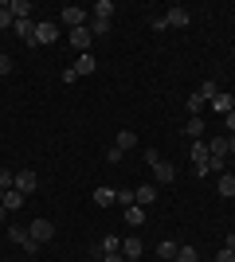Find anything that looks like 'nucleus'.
I'll list each match as a JSON object with an SVG mask.
<instances>
[{"mask_svg": "<svg viewBox=\"0 0 235 262\" xmlns=\"http://www.w3.org/2000/svg\"><path fill=\"white\" fill-rule=\"evenodd\" d=\"M208 141H192V172L196 176H208Z\"/></svg>", "mask_w": 235, "mask_h": 262, "instance_id": "1", "label": "nucleus"}, {"mask_svg": "<svg viewBox=\"0 0 235 262\" xmlns=\"http://www.w3.org/2000/svg\"><path fill=\"white\" fill-rule=\"evenodd\" d=\"M35 188H39V176H35L32 168H20V172H16V192H24V196H32Z\"/></svg>", "mask_w": 235, "mask_h": 262, "instance_id": "2", "label": "nucleus"}, {"mask_svg": "<svg viewBox=\"0 0 235 262\" xmlns=\"http://www.w3.org/2000/svg\"><path fill=\"white\" fill-rule=\"evenodd\" d=\"M67 39H71V47H75L78 55H87V51H90V39H94V35H90V28H71Z\"/></svg>", "mask_w": 235, "mask_h": 262, "instance_id": "3", "label": "nucleus"}, {"mask_svg": "<svg viewBox=\"0 0 235 262\" xmlns=\"http://www.w3.org/2000/svg\"><path fill=\"white\" fill-rule=\"evenodd\" d=\"M28 235H32L35 243H47L51 235H55V223H51V219H35L32 227H28Z\"/></svg>", "mask_w": 235, "mask_h": 262, "instance_id": "4", "label": "nucleus"}, {"mask_svg": "<svg viewBox=\"0 0 235 262\" xmlns=\"http://www.w3.org/2000/svg\"><path fill=\"white\" fill-rule=\"evenodd\" d=\"M12 32L20 35L28 47H35V20H32V16H28V20H16V24H12Z\"/></svg>", "mask_w": 235, "mask_h": 262, "instance_id": "5", "label": "nucleus"}, {"mask_svg": "<svg viewBox=\"0 0 235 262\" xmlns=\"http://www.w3.org/2000/svg\"><path fill=\"white\" fill-rule=\"evenodd\" d=\"M63 24H67V28H87V8L67 4V8H63Z\"/></svg>", "mask_w": 235, "mask_h": 262, "instance_id": "6", "label": "nucleus"}, {"mask_svg": "<svg viewBox=\"0 0 235 262\" xmlns=\"http://www.w3.org/2000/svg\"><path fill=\"white\" fill-rule=\"evenodd\" d=\"M188 20H192L188 8H168L165 12V28H188Z\"/></svg>", "mask_w": 235, "mask_h": 262, "instance_id": "7", "label": "nucleus"}, {"mask_svg": "<svg viewBox=\"0 0 235 262\" xmlns=\"http://www.w3.org/2000/svg\"><path fill=\"white\" fill-rule=\"evenodd\" d=\"M55 39H59L55 24H35V47H39V43H55Z\"/></svg>", "mask_w": 235, "mask_h": 262, "instance_id": "8", "label": "nucleus"}, {"mask_svg": "<svg viewBox=\"0 0 235 262\" xmlns=\"http://www.w3.org/2000/svg\"><path fill=\"white\" fill-rule=\"evenodd\" d=\"M208 106H212L216 114H224V118H227V114H231V110H235V98H231V94H224V90H220V94H216V98L208 102Z\"/></svg>", "mask_w": 235, "mask_h": 262, "instance_id": "9", "label": "nucleus"}, {"mask_svg": "<svg viewBox=\"0 0 235 262\" xmlns=\"http://www.w3.org/2000/svg\"><path fill=\"white\" fill-rule=\"evenodd\" d=\"M173 176H177V168H173L168 161H157V164H153V180H157V184H168Z\"/></svg>", "mask_w": 235, "mask_h": 262, "instance_id": "10", "label": "nucleus"}, {"mask_svg": "<svg viewBox=\"0 0 235 262\" xmlns=\"http://www.w3.org/2000/svg\"><path fill=\"white\" fill-rule=\"evenodd\" d=\"M141 251H145V247H141V239H137V235H130V239L122 243V258H130V262L141 258Z\"/></svg>", "mask_w": 235, "mask_h": 262, "instance_id": "11", "label": "nucleus"}, {"mask_svg": "<svg viewBox=\"0 0 235 262\" xmlns=\"http://www.w3.org/2000/svg\"><path fill=\"white\" fill-rule=\"evenodd\" d=\"M157 200V188L153 184H141V188H134V204H141V208H149Z\"/></svg>", "mask_w": 235, "mask_h": 262, "instance_id": "12", "label": "nucleus"}, {"mask_svg": "<svg viewBox=\"0 0 235 262\" xmlns=\"http://www.w3.org/2000/svg\"><path fill=\"white\" fill-rule=\"evenodd\" d=\"M134 145H137V133H134V129H118V145H114L118 153H130Z\"/></svg>", "mask_w": 235, "mask_h": 262, "instance_id": "13", "label": "nucleus"}, {"mask_svg": "<svg viewBox=\"0 0 235 262\" xmlns=\"http://www.w3.org/2000/svg\"><path fill=\"white\" fill-rule=\"evenodd\" d=\"M8 12L16 20H28V16H32V0H8Z\"/></svg>", "mask_w": 235, "mask_h": 262, "instance_id": "14", "label": "nucleus"}, {"mask_svg": "<svg viewBox=\"0 0 235 262\" xmlns=\"http://www.w3.org/2000/svg\"><path fill=\"white\" fill-rule=\"evenodd\" d=\"M125 223H130V227H141V223H145V208H141V204H130V208H125Z\"/></svg>", "mask_w": 235, "mask_h": 262, "instance_id": "15", "label": "nucleus"}, {"mask_svg": "<svg viewBox=\"0 0 235 262\" xmlns=\"http://www.w3.org/2000/svg\"><path fill=\"white\" fill-rule=\"evenodd\" d=\"M94 67H98V63H94V55H78V59H75V71H78V78H82V75H94Z\"/></svg>", "mask_w": 235, "mask_h": 262, "instance_id": "16", "label": "nucleus"}, {"mask_svg": "<svg viewBox=\"0 0 235 262\" xmlns=\"http://www.w3.org/2000/svg\"><path fill=\"white\" fill-rule=\"evenodd\" d=\"M177 251H180V247H177V243H157V258H161V262H177Z\"/></svg>", "mask_w": 235, "mask_h": 262, "instance_id": "17", "label": "nucleus"}, {"mask_svg": "<svg viewBox=\"0 0 235 262\" xmlns=\"http://www.w3.org/2000/svg\"><path fill=\"white\" fill-rule=\"evenodd\" d=\"M204 106H208V102H204V98H200V94H196V90H192L188 98H184V110H188L192 118H200V114H204Z\"/></svg>", "mask_w": 235, "mask_h": 262, "instance_id": "18", "label": "nucleus"}, {"mask_svg": "<svg viewBox=\"0 0 235 262\" xmlns=\"http://www.w3.org/2000/svg\"><path fill=\"white\" fill-rule=\"evenodd\" d=\"M114 200H118V192H114V188H94V204H98V208H110Z\"/></svg>", "mask_w": 235, "mask_h": 262, "instance_id": "19", "label": "nucleus"}, {"mask_svg": "<svg viewBox=\"0 0 235 262\" xmlns=\"http://www.w3.org/2000/svg\"><path fill=\"white\" fill-rule=\"evenodd\" d=\"M0 200H4V208L8 211H16L24 204V192H16V188H8V192H0Z\"/></svg>", "mask_w": 235, "mask_h": 262, "instance_id": "20", "label": "nucleus"}, {"mask_svg": "<svg viewBox=\"0 0 235 262\" xmlns=\"http://www.w3.org/2000/svg\"><path fill=\"white\" fill-rule=\"evenodd\" d=\"M216 192H220V196H235V176L231 172H224V176H220V184H216Z\"/></svg>", "mask_w": 235, "mask_h": 262, "instance_id": "21", "label": "nucleus"}, {"mask_svg": "<svg viewBox=\"0 0 235 262\" xmlns=\"http://www.w3.org/2000/svg\"><path fill=\"white\" fill-rule=\"evenodd\" d=\"M114 16V0H98L94 4V20H110Z\"/></svg>", "mask_w": 235, "mask_h": 262, "instance_id": "22", "label": "nucleus"}, {"mask_svg": "<svg viewBox=\"0 0 235 262\" xmlns=\"http://www.w3.org/2000/svg\"><path fill=\"white\" fill-rule=\"evenodd\" d=\"M196 94H200V98H204V102H212V98H216V94H220V82H216V78H208V82H204V86H200V90H196Z\"/></svg>", "mask_w": 235, "mask_h": 262, "instance_id": "23", "label": "nucleus"}, {"mask_svg": "<svg viewBox=\"0 0 235 262\" xmlns=\"http://www.w3.org/2000/svg\"><path fill=\"white\" fill-rule=\"evenodd\" d=\"M184 137H204V118H188V125H184Z\"/></svg>", "mask_w": 235, "mask_h": 262, "instance_id": "24", "label": "nucleus"}, {"mask_svg": "<svg viewBox=\"0 0 235 262\" xmlns=\"http://www.w3.org/2000/svg\"><path fill=\"white\" fill-rule=\"evenodd\" d=\"M208 153H212V157H224V161H227V137H212Z\"/></svg>", "mask_w": 235, "mask_h": 262, "instance_id": "25", "label": "nucleus"}, {"mask_svg": "<svg viewBox=\"0 0 235 262\" xmlns=\"http://www.w3.org/2000/svg\"><path fill=\"white\" fill-rule=\"evenodd\" d=\"M8 188H16V172H12V168H0V192H8Z\"/></svg>", "mask_w": 235, "mask_h": 262, "instance_id": "26", "label": "nucleus"}, {"mask_svg": "<svg viewBox=\"0 0 235 262\" xmlns=\"http://www.w3.org/2000/svg\"><path fill=\"white\" fill-rule=\"evenodd\" d=\"M177 262H200L196 247H180V251H177Z\"/></svg>", "mask_w": 235, "mask_h": 262, "instance_id": "27", "label": "nucleus"}, {"mask_svg": "<svg viewBox=\"0 0 235 262\" xmlns=\"http://www.w3.org/2000/svg\"><path fill=\"white\" fill-rule=\"evenodd\" d=\"M87 28H90V35H106L110 32V20H90Z\"/></svg>", "mask_w": 235, "mask_h": 262, "instance_id": "28", "label": "nucleus"}, {"mask_svg": "<svg viewBox=\"0 0 235 262\" xmlns=\"http://www.w3.org/2000/svg\"><path fill=\"white\" fill-rule=\"evenodd\" d=\"M12 24H16V16L8 12V4H0V28H12Z\"/></svg>", "mask_w": 235, "mask_h": 262, "instance_id": "29", "label": "nucleus"}, {"mask_svg": "<svg viewBox=\"0 0 235 262\" xmlns=\"http://www.w3.org/2000/svg\"><path fill=\"white\" fill-rule=\"evenodd\" d=\"M20 247H24V254H39V247H44V243H35L32 235H28V239H24Z\"/></svg>", "mask_w": 235, "mask_h": 262, "instance_id": "30", "label": "nucleus"}, {"mask_svg": "<svg viewBox=\"0 0 235 262\" xmlns=\"http://www.w3.org/2000/svg\"><path fill=\"white\" fill-rule=\"evenodd\" d=\"M8 239H12V243H16V247H20V243H24V239H28V231H24V227H12V231H8Z\"/></svg>", "mask_w": 235, "mask_h": 262, "instance_id": "31", "label": "nucleus"}, {"mask_svg": "<svg viewBox=\"0 0 235 262\" xmlns=\"http://www.w3.org/2000/svg\"><path fill=\"white\" fill-rule=\"evenodd\" d=\"M102 251H106V254H118V239H114V235H106V239H102Z\"/></svg>", "mask_w": 235, "mask_h": 262, "instance_id": "32", "label": "nucleus"}, {"mask_svg": "<svg viewBox=\"0 0 235 262\" xmlns=\"http://www.w3.org/2000/svg\"><path fill=\"white\" fill-rule=\"evenodd\" d=\"M220 168H227L224 157H208V172H220Z\"/></svg>", "mask_w": 235, "mask_h": 262, "instance_id": "33", "label": "nucleus"}, {"mask_svg": "<svg viewBox=\"0 0 235 262\" xmlns=\"http://www.w3.org/2000/svg\"><path fill=\"white\" fill-rule=\"evenodd\" d=\"M0 75H12V55L0 51Z\"/></svg>", "mask_w": 235, "mask_h": 262, "instance_id": "34", "label": "nucleus"}, {"mask_svg": "<svg viewBox=\"0 0 235 262\" xmlns=\"http://www.w3.org/2000/svg\"><path fill=\"white\" fill-rule=\"evenodd\" d=\"M114 204H122V208H130V204H134V192H118V200H114Z\"/></svg>", "mask_w": 235, "mask_h": 262, "instance_id": "35", "label": "nucleus"}, {"mask_svg": "<svg viewBox=\"0 0 235 262\" xmlns=\"http://www.w3.org/2000/svg\"><path fill=\"white\" fill-rule=\"evenodd\" d=\"M216 262H235V251H227V247H224V251L216 254Z\"/></svg>", "mask_w": 235, "mask_h": 262, "instance_id": "36", "label": "nucleus"}, {"mask_svg": "<svg viewBox=\"0 0 235 262\" xmlns=\"http://www.w3.org/2000/svg\"><path fill=\"white\" fill-rule=\"evenodd\" d=\"M224 125H227V133H235V110H231V114L224 118Z\"/></svg>", "mask_w": 235, "mask_h": 262, "instance_id": "37", "label": "nucleus"}, {"mask_svg": "<svg viewBox=\"0 0 235 262\" xmlns=\"http://www.w3.org/2000/svg\"><path fill=\"white\" fill-rule=\"evenodd\" d=\"M235 153V133H227V157Z\"/></svg>", "mask_w": 235, "mask_h": 262, "instance_id": "38", "label": "nucleus"}, {"mask_svg": "<svg viewBox=\"0 0 235 262\" xmlns=\"http://www.w3.org/2000/svg\"><path fill=\"white\" fill-rule=\"evenodd\" d=\"M102 262H125L122 254H102Z\"/></svg>", "mask_w": 235, "mask_h": 262, "instance_id": "39", "label": "nucleus"}, {"mask_svg": "<svg viewBox=\"0 0 235 262\" xmlns=\"http://www.w3.org/2000/svg\"><path fill=\"white\" fill-rule=\"evenodd\" d=\"M4 215H8V208H4V200H0V223H4Z\"/></svg>", "mask_w": 235, "mask_h": 262, "instance_id": "40", "label": "nucleus"}, {"mask_svg": "<svg viewBox=\"0 0 235 262\" xmlns=\"http://www.w3.org/2000/svg\"><path fill=\"white\" fill-rule=\"evenodd\" d=\"M227 251H235V235H227Z\"/></svg>", "mask_w": 235, "mask_h": 262, "instance_id": "41", "label": "nucleus"}, {"mask_svg": "<svg viewBox=\"0 0 235 262\" xmlns=\"http://www.w3.org/2000/svg\"><path fill=\"white\" fill-rule=\"evenodd\" d=\"M125 262H130V258H125ZM134 262H141V258H134Z\"/></svg>", "mask_w": 235, "mask_h": 262, "instance_id": "42", "label": "nucleus"}]
</instances>
